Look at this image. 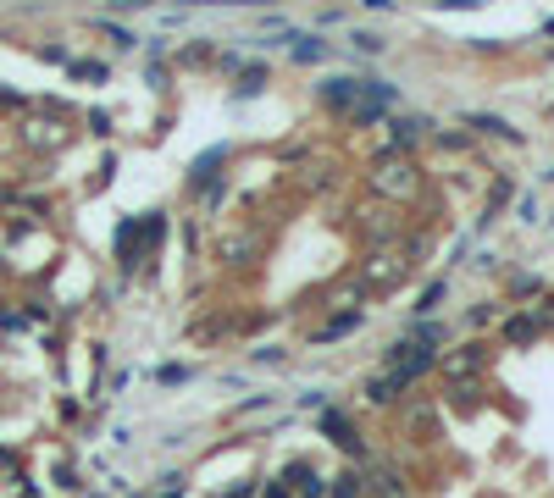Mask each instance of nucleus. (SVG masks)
I'll use <instances>...</instances> for the list:
<instances>
[{"instance_id":"f257e3e1","label":"nucleus","mask_w":554,"mask_h":498,"mask_svg":"<svg viewBox=\"0 0 554 498\" xmlns=\"http://www.w3.org/2000/svg\"><path fill=\"white\" fill-rule=\"evenodd\" d=\"M372 189L383 194V200H410V194L422 189V178H416V166L410 161H377V172H372Z\"/></svg>"},{"instance_id":"f03ea898","label":"nucleus","mask_w":554,"mask_h":498,"mask_svg":"<svg viewBox=\"0 0 554 498\" xmlns=\"http://www.w3.org/2000/svg\"><path fill=\"white\" fill-rule=\"evenodd\" d=\"M322 100H327V106H338V111H361L366 78H327L322 83Z\"/></svg>"},{"instance_id":"7ed1b4c3","label":"nucleus","mask_w":554,"mask_h":498,"mask_svg":"<svg viewBox=\"0 0 554 498\" xmlns=\"http://www.w3.org/2000/svg\"><path fill=\"white\" fill-rule=\"evenodd\" d=\"M283 487H294V493H300V498H322V493H327L322 471H316L311 460H294L289 471H283Z\"/></svg>"},{"instance_id":"20e7f679","label":"nucleus","mask_w":554,"mask_h":498,"mask_svg":"<svg viewBox=\"0 0 554 498\" xmlns=\"http://www.w3.org/2000/svg\"><path fill=\"white\" fill-rule=\"evenodd\" d=\"M322 432H327V438H333L344 454H355V460H361V454H366L361 432H355V427H350V421H344V415H338V410H327V415H322Z\"/></svg>"},{"instance_id":"39448f33","label":"nucleus","mask_w":554,"mask_h":498,"mask_svg":"<svg viewBox=\"0 0 554 498\" xmlns=\"http://www.w3.org/2000/svg\"><path fill=\"white\" fill-rule=\"evenodd\" d=\"M366 493H372V498H410V487H405V476H399L394 465H377Z\"/></svg>"},{"instance_id":"423d86ee","label":"nucleus","mask_w":554,"mask_h":498,"mask_svg":"<svg viewBox=\"0 0 554 498\" xmlns=\"http://www.w3.org/2000/svg\"><path fill=\"white\" fill-rule=\"evenodd\" d=\"M355 327H361V310H338L327 327L311 332V344H333V338H344V332H355Z\"/></svg>"},{"instance_id":"0eeeda50","label":"nucleus","mask_w":554,"mask_h":498,"mask_svg":"<svg viewBox=\"0 0 554 498\" xmlns=\"http://www.w3.org/2000/svg\"><path fill=\"white\" fill-rule=\"evenodd\" d=\"M532 338H538V321H532V316H510L505 321V344H532Z\"/></svg>"},{"instance_id":"6e6552de","label":"nucleus","mask_w":554,"mask_h":498,"mask_svg":"<svg viewBox=\"0 0 554 498\" xmlns=\"http://www.w3.org/2000/svg\"><path fill=\"white\" fill-rule=\"evenodd\" d=\"M327 493H333V498H366V476L361 471H344L333 487H327Z\"/></svg>"},{"instance_id":"1a4fd4ad","label":"nucleus","mask_w":554,"mask_h":498,"mask_svg":"<svg viewBox=\"0 0 554 498\" xmlns=\"http://www.w3.org/2000/svg\"><path fill=\"white\" fill-rule=\"evenodd\" d=\"M471 128H482V133H494V139H510V144H521V133L510 128L505 117H471Z\"/></svg>"},{"instance_id":"9d476101","label":"nucleus","mask_w":554,"mask_h":498,"mask_svg":"<svg viewBox=\"0 0 554 498\" xmlns=\"http://www.w3.org/2000/svg\"><path fill=\"white\" fill-rule=\"evenodd\" d=\"M477 360H482V349H460V355H444V371L449 377H466V371H477Z\"/></svg>"},{"instance_id":"9b49d317","label":"nucleus","mask_w":554,"mask_h":498,"mask_svg":"<svg viewBox=\"0 0 554 498\" xmlns=\"http://www.w3.org/2000/svg\"><path fill=\"white\" fill-rule=\"evenodd\" d=\"M399 393H405V388H399V377L388 371V377H377V382H372V393H366V399H372V404H394Z\"/></svg>"},{"instance_id":"f8f14e48","label":"nucleus","mask_w":554,"mask_h":498,"mask_svg":"<svg viewBox=\"0 0 554 498\" xmlns=\"http://www.w3.org/2000/svg\"><path fill=\"white\" fill-rule=\"evenodd\" d=\"M444 294H449V283H427L422 299H416V310H422V316H427V310H438V305H444Z\"/></svg>"},{"instance_id":"ddd939ff","label":"nucleus","mask_w":554,"mask_h":498,"mask_svg":"<svg viewBox=\"0 0 554 498\" xmlns=\"http://www.w3.org/2000/svg\"><path fill=\"white\" fill-rule=\"evenodd\" d=\"M427 122H394V150H405V144H416V133H422Z\"/></svg>"},{"instance_id":"4468645a","label":"nucleus","mask_w":554,"mask_h":498,"mask_svg":"<svg viewBox=\"0 0 554 498\" xmlns=\"http://www.w3.org/2000/svg\"><path fill=\"white\" fill-rule=\"evenodd\" d=\"M250 249H255V238H233V244H228V266H250Z\"/></svg>"},{"instance_id":"2eb2a0df","label":"nucleus","mask_w":554,"mask_h":498,"mask_svg":"<svg viewBox=\"0 0 554 498\" xmlns=\"http://www.w3.org/2000/svg\"><path fill=\"white\" fill-rule=\"evenodd\" d=\"M410 338H416V344H427V349H433V344H444V327H438V321H422V327L410 332Z\"/></svg>"},{"instance_id":"dca6fc26","label":"nucleus","mask_w":554,"mask_h":498,"mask_svg":"<svg viewBox=\"0 0 554 498\" xmlns=\"http://www.w3.org/2000/svg\"><path fill=\"white\" fill-rule=\"evenodd\" d=\"M294 61H322V39H300V45H294Z\"/></svg>"},{"instance_id":"f3484780","label":"nucleus","mask_w":554,"mask_h":498,"mask_svg":"<svg viewBox=\"0 0 554 498\" xmlns=\"http://www.w3.org/2000/svg\"><path fill=\"white\" fill-rule=\"evenodd\" d=\"M73 72H78V78H106V67H100V61H78Z\"/></svg>"},{"instance_id":"a211bd4d","label":"nucleus","mask_w":554,"mask_h":498,"mask_svg":"<svg viewBox=\"0 0 554 498\" xmlns=\"http://www.w3.org/2000/svg\"><path fill=\"white\" fill-rule=\"evenodd\" d=\"M499 316V305H477V310H471V327H482V321H494Z\"/></svg>"},{"instance_id":"6ab92c4d","label":"nucleus","mask_w":554,"mask_h":498,"mask_svg":"<svg viewBox=\"0 0 554 498\" xmlns=\"http://www.w3.org/2000/svg\"><path fill=\"white\" fill-rule=\"evenodd\" d=\"M355 45H361L366 56H377V50H383V39H377V34H355Z\"/></svg>"},{"instance_id":"aec40b11","label":"nucleus","mask_w":554,"mask_h":498,"mask_svg":"<svg viewBox=\"0 0 554 498\" xmlns=\"http://www.w3.org/2000/svg\"><path fill=\"white\" fill-rule=\"evenodd\" d=\"M266 498H289V487H283V482H266Z\"/></svg>"}]
</instances>
